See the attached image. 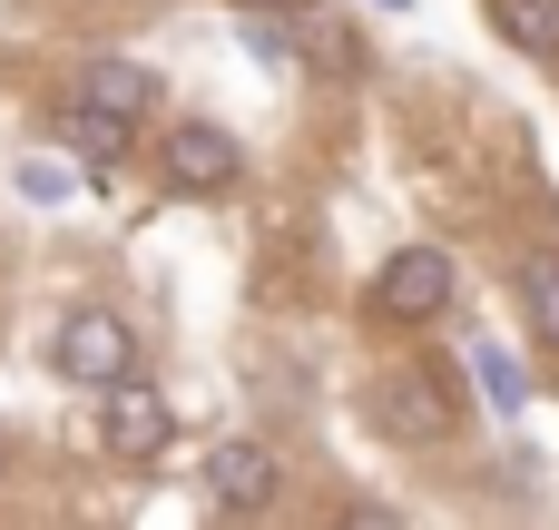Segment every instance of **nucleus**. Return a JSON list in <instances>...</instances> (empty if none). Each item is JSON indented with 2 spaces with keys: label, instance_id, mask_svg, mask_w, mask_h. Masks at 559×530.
Here are the masks:
<instances>
[{
  "label": "nucleus",
  "instance_id": "6e6552de",
  "mask_svg": "<svg viewBox=\"0 0 559 530\" xmlns=\"http://www.w3.org/2000/svg\"><path fill=\"white\" fill-rule=\"evenodd\" d=\"M373 413H383L403 443H442V423H452V413L432 403V384H413V374H393V384L373 393Z\"/></svg>",
  "mask_w": 559,
  "mask_h": 530
},
{
  "label": "nucleus",
  "instance_id": "1a4fd4ad",
  "mask_svg": "<svg viewBox=\"0 0 559 530\" xmlns=\"http://www.w3.org/2000/svg\"><path fill=\"white\" fill-rule=\"evenodd\" d=\"M79 98H98V108H118V118H147V98H157V69H138V59H98V69L79 79Z\"/></svg>",
  "mask_w": 559,
  "mask_h": 530
},
{
  "label": "nucleus",
  "instance_id": "9d476101",
  "mask_svg": "<svg viewBox=\"0 0 559 530\" xmlns=\"http://www.w3.org/2000/svg\"><path fill=\"white\" fill-rule=\"evenodd\" d=\"M491 30L531 59H559V0H491Z\"/></svg>",
  "mask_w": 559,
  "mask_h": 530
},
{
  "label": "nucleus",
  "instance_id": "9b49d317",
  "mask_svg": "<svg viewBox=\"0 0 559 530\" xmlns=\"http://www.w3.org/2000/svg\"><path fill=\"white\" fill-rule=\"evenodd\" d=\"M521 305L540 315V334L559 344V256H521Z\"/></svg>",
  "mask_w": 559,
  "mask_h": 530
},
{
  "label": "nucleus",
  "instance_id": "7ed1b4c3",
  "mask_svg": "<svg viewBox=\"0 0 559 530\" xmlns=\"http://www.w3.org/2000/svg\"><path fill=\"white\" fill-rule=\"evenodd\" d=\"M442 305H452V256H442V246H403V256H383V275H373V315L423 325V315H442Z\"/></svg>",
  "mask_w": 559,
  "mask_h": 530
},
{
  "label": "nucleus",
  "instance_id": "2eb2a0df",
  "mask_svg": "<svg viewBox=\"0 0 559 530\" xmlns=\"http://www.w3.org/2000/svg\"><path fill=\"white\" fill-rule=\"evenodd\" d=\"M383 10H403V0H383Z\"/></svg>",
  "mask_w": 559,
  "mask_h": 530
},
{
  "label": "nucleus",
  "instance_id": "39448f33",
  "mask_svg": "<svg viewBox=\"0 0 559 530\" xmlns=\"http://www.w3.org/2000/svg\"><path fill=\"white\" fill-rule=\"evenodd\" d=\"M206 502L216 511H265L275 502V452L265 443H216L206 452Z\"/></svg>",
  "mask_w": 559,
  "mask_h": 530
},
{
  "label": "nucleus",
  "instance_id": "0eeeda50",
  "mask_svg": "<svg viewBox=\"0 0 559 530\" xmlns=\"http://www.w3.org/2000/svg\"><path fill=\"white\" fill-rule=\"evenodd\" d=\"M472 384H481V403H491L501 423H511V413H531V374H521V354H511V344H491V334L472 344Z\"/></svg>",
  "mask_w": 559,
  "mask_h": 530
},
{
  "label": "nucleus",
  "instance_id": "f257e3e1",
  "mask_svg": "<svg viewBox=\"0 0 559 530\" xmlns=\"http://www.w3.org/2000/svg\"><path fill=\"white\" fill-rule=\"evenodd\" d=\"M167 433H177V403H167L157 384H138V374H108V384H98V443H108L118 462H157Z\"/></svg>",
  "mask_w": 559,
  "mask_h": 530
},
{
  "label": "nucleus",
  "instance_id": "4468645a",
  "mask_svg": "<svg viewBox=\"0 0 559 530\" xmlns=\"http://www.w3.org/2000/svg\"><path fill=\"white\" fill-rule=\"evenodd\" d=\"M265 10H314V0H265Z\"/></svg>",
  "mask_w": 559,
  "mask_h": 530
},
{
  "label": "nucleus",
  "instance_id": "ddd939ff",
  "mask_svg": "<svg viewBox=\"0 0 559 530\" xmlns=\"http://www.w3.org/2000/svg\"><path fill=\"white\" fill-rule=\"evenodd\" d=\"M20 197H29V207H59V197H69V177H59V167H39V157H29V167H20Z\"/></svg>",
  "mask_w": 559,
  "mask_h": 530
},
{
  "label": "nucleus",
  "instance_id": "423d86ee",
  "mask_svg": "<svg viewBox=\"0 0 559 530\" xmlns=\"http://www.w3.org/2000/svg\"><path fill=\"white\" fill-rule=\"evenodd\" d=\"M59 138H69V148L88 157V177L108 187V167L128 157V138H138V118H118V108H98V98H69V108H59Z\"/></svg>",
  "mask_w": 559,
  "mask_h": 530
},
{
  "label": "nucleus",
  "instance_id": "f03ea898",
  "mask_svg": "<svg viewBox=\"0 0 559 530\" xmlns=\"http://www.w3.org/2000/svg\"><path fill=\"white\" fill-rule=\"evenodd\" d=\"M49 364L69 374V384H108V374H138V334H128V315H108V305H88V315H69L59 325V344H49Z\"/></svg>",
  "mask_w": 559,
  "mask_h": 530
},
{
  "label": "nucleus",
  "instance_id": "20e7f679",
  "mask_svg": "<svg viewBox=\"0 0 559 530\" xmlns=\"http://www.w3.org/2000/svg\"><path fill=\"white\" fill-rule=\"evenodd\" d=\"M167 177H177L187 197H226V187L246 177V157H236L226 128H177V138H167Z\"/></svg>",
  "mask_w": 559,
  "mask_h": 530
},
{
  "label": "nucleus",
  "instance_id": "f8f14e48",
  "mask_svg": "<svg viewBox=\"0 0 559 530\" xmlns=\"http://www.w3.org/2000/svg\"><path fill=\"white\" fill-rule=\"evenodd\" d=\"M236 39H246V59H265V69H275V79H295V69H305V49H295V39H285V30H275V20H265V10H255V20H246V30H236Z\"/></svg>",
  "mask_w": 559,
  "mask_h": 530
}]
</instances>
